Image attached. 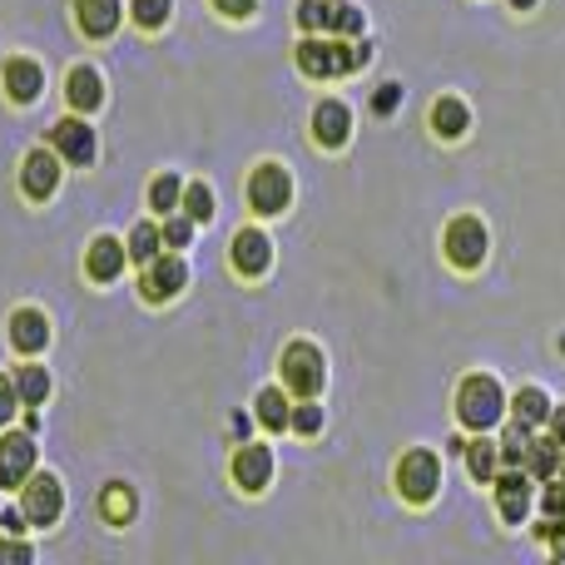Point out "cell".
Listing matches in <instances>:
<instances>
[{
  "label": "cell",
  "instance_id": "6da1fadb",
  "mask_svg": "<svg viewBox=\"0 0 565 565\" xmlns=\"http://www.w3.org/2000/svg\"><path fill=\"white\" fill-rule=\"evenodd\" d=\"M372 60V45H362V40H342V35H332V40H322V35H302V45H298V70L308 79H338V75H358L362 65Z\"/></svg>",
  "mask_w": 565,
  "mask_h": 565
},
{
  "label": "cell",
  "instance_id": "7a4b0ae2",
  "mask_svg": "<svg viewBox=\"0 0 565 565\" xmlns=\"http://www.w3.org/2000/svg\"><path fill=\"white\" fill-rule=\"evenodd\" d=\"M457 417L467 431H491L507 417V392H501V382L487 377V372H471L457 387Z\"/></svg>",
  "mask_w": 565,
  "mask_h": 565
},
{
  "label": "cell",
  "instance_id": "3957f363",
  "mask_svg": "<svg viewBox=\"0 0 565 565\" xmlns=\"http://www.w3.org/2000/svg\"><path fill=\"white\" fill-rule=\"evenodd\" d=\"M278 372H282V387L292 397H318L322 382H328V362H322V348L308 338H292L278 358Z\"/></svg>",
  "mask_w": 565,
  "mask_h": 565
},
{
  "label": "cell",
  "instance_id": "277c9868",
  "mask_svg": "<svg viewBox=\"0 0 565 565\" xmlns=\"http://www.w3.org/2000/svg\"><path fill=\"white\" fill-rule=\"evenodd\" d=\"M20 511H25L30 531H50L60 516H65V481L55 471H30V481L20 487Z\"/></svg>",
  "mask_w": 565,
  "mask_h": 565
},
{
  "label": "cell",
  "instance_id": "5b68a950",
  "mask_svg": "<svg viewBox=\"0 0 565 565\" xmlns=\"http://www.w3.org/2000/svg\"><path fill=\"white\" fill-rule=\"evenodd\" d=\"M189 288V264L169 248V254L149 258L145 268H139V298L149 302V308H164V302H174L179 292Z\"/></svg>",
  "mask_w": 565,
  "mask_h": 565
},
{
  "label": "cell",
  "instance_id": "8992f818",
  "mask_svg": "<svg viewBox=\"0 0 565 565\" xmlns=\"http://www.w3.org/2000/svg\"><path fill=\"white\" fill-rule=\"evenodd\" d=\"M244 194H248V209H254L258 218H278L282 209L292 204V174L268 159V164H258L254 174H248Z\"/></svg>",
  "mask_w": 565,
  "mask_h": 565
},
{
  "label": "cell",
  "instance_id": "52a82bcc",
  "mask_svg": "<svg viewBox=\"0 0 565 565\" xmlns=\"http://www.w3.org/2000/svg\"><path fill=\"white\" fill-rule=\"evenodd\" d=\"M50 149H55L65 164H75V169H85V164H95V154H99V135H95V125H89L85 115H75L70 109L65 119H55L50 125V139H45Z\"/></svg>",
  "mask_w": 565,
  "mask_h": 565
},
{
  "label": "cell",
  "instance_id": "ba28073f",
  "mask_svg": "<svg viewBox=\"0 0 565 565\" xmlns=\"http://www.w3.org/2000/svg\"><path fill=\"white\" fill-rule=\"evenodd\" d=\"M397 491H402V501H412V507H427V501L441 491V461L422 447L407 451V457L397 461Z\"/></svg>",
  "mask_w": 565,
  "mask_h": 565
},
{
  "label": "cell",
  "instance_id": "9c48e42d",
  "mask_svg": "<svg viewBox=\"0 0 565 565\" xmlns=\"http://www.w3.org/2000/svg\"><path fill=\"white\" fill-rule=\"evenodd\" d=\"M60 179H65V159H60L50 145H35L25 159H20V189H25V199H35V204H45V199L60 194Z\"/></svg>",
  "mask_w": 565,
  "mask_h": 565
},
{
  "label": "cell",
  "instance_id": "30bf717a",
  "mask_svg": "<svg viewBox=\"0 0 565 565\" xmlns=\"http://www.w3.org/2000/svg\"><path fill=\"white\" fill-rule=\"evenodd\" d=\"M441 248H447V264L451 268L471 274V268H481V258H487V224H481V218H471V214H457L447 224Z\"/></svg>",
  "mask_w": 565,
  "mask_h": 565
},
{
  "label": "cell",
  "instance_id": "8fae6325",
  "mask_svg": "<svg viewBox=\"0 0 565 565\" xmlns=\"http://www.w3.org/2000/svg\"><path fill=\"white\" fill-rule=\"evenodd\" d=\"M40 467V447L30 431L0 427V491H15L30 481V471Z\"/></svg>",
  "mask_w": 565,
  "mask_h": 565
},
{
  "label": "cell",
  "instance_id": "7c38bea8",
  "mask_svg": "<svg viewBox=\"0 0 565 565\" xmlns=\"http://www.w3.org/2000/svg\"><path fill=\"white\" fill-rule=\"evenodd\" d=\"M228 264H234L238 278H264L274 268V244H268L264 228H238L234 244H228Z\"/></svg>",
  "mask_w": 565,
  "mask_h": 565
},
{
  "label": "cell",
  "instance_id": "4fadbf2b",
  "mask_svg": "<svg viewBox=\"0 0 565 565\" xmlns=\"http://www.w3.org/2000/svg\"><path fill=\"white\" fill-rule=\"evenodd\" d=\"M228 471H234L238 491L258 497V491H268V481H274V447H264V441H244V447L234 451V461H228Z\"/></svg>",
  "mask_w": 565,
  "mask_h": 565
},
{
  "label": "cell",
  "instance_id": "5bb4252c",
  "mask_svg": "<svg viewBox=\"0 0 565 565\" xmlns=\"http://www.w3.org/2000/svg\"><path fill=\"white\" fill-rule=\"evenodd\" d=\"M0 89H6L10 105H35V99L45 95V70H40V60L10 55L6 65H0Z\"/></svg>",
  "mask_w": 565,
  "mask_h": 565
},
{
  "label": "cell",
  "instance_id": "9a60e30c",
  "mask_svg": "<svg viewBox=\"0 0 565 565\" xmlns=\"http://www.w3.org/2000/svg\"><path fill=\"white\" fill-rule=\"evenodd\" d=\"M6 338L20 358H40L50 348V338H55V328H50V318L40 308H15L6 322Z\"/></svg>",
  "mask_w": 565,
  "mask_h": 565
},
{
  "label": "cell",
  "instance_id": "2e32d148",
  "mask_svg": "<svg viewBox=\"0 0 565 565\" xmlns=\"http://www.w3.org/2000/svg\"><path fill=\"white\" fill-rule=\"evenodd\" d=\"M70 10H75V30L85 40H109L129 15L125 0H70Z\"/></svg>",
  "mask_w": 565,
  "mask_h": 565
},
{
  "label": "cell",
  "instance_id": "e0dca14e",
  "mask_svg": "<svg viewBox=\"0 0 565 565\" xmlns=\"http://www.w3.org/2000/svg\"><path fill=\"white\" fill-rule=\"evenodd\" d=\"M125 264H129L125 238H115V234L89 238V248H85V278L89 282H115L119 274H125Z\"/></svg>",
  "mask_w": 565,
  "mask_h": 565
},
{
  "label": "cell",
  "instance_id": "ac0fdd59",
  "mask_svg": "<svg viewBox=\"0 0 565 565\" xmlns=\"http://www.w3.org/2000/svg\"><path fill=\"white\" fill-rule=\"evenodd\" d=\"M65 105L75 109V115H95V109L105 105V75H99L95 65H75L65 75Z\"/></svg>",
  "mask_w": 565,
  "mask_h": 565
},
{
  "label": "cell",
  "instance_id": "d6986e66",
  "mask_svg": "<svg viewBox=\"0 0 565 565\" xmlns=\"http://www.w3.org/2000/svg\"><path fill=\"white\" fill-rule=\"evenodd\" d=\"M312 139H318L322 149H342L352 139V109L342 105V99H322V105L312 109Z\"/></svg>",
  "mask_w": 565,
  "mask_h": 565
},
{
  "label": "cell",
  "instance_id": "ffe728a7",
  "mask_svg": "<svg viewBox=\"0 0 565 565\" xmlns=\"http://www.w3.org/2000/svg\"><path fill=\"white\" fill-rule=\"evenodd\" d=\"M531 487H536V477H531V471H507V477H497V511H501V521H507V526L526 521Z\"/></svg>",
  "mask_w": 565,
  "mask_h": 565
},
{
  "label": "cell",
  "instance_id": "44dd1931",
  "mask_svg": "<svg viewBox=\"0 0 565 565\" xmlns=\"http://www.w3.org/2000/svg\"><path fill=\"white\" fill-rule=\"evenodd\" d=\"M10 382H15V392H20V407H45L50 392H55V377H50V367H40L35 358L20 362V367H10Z\"/></svg>",
  "mask_w": 565,
  "mask_h": 565
},
{
  "label": "cell",
  "instance_id": "7402d4cb",
  "mask_svg": "<svg viewBox=\"0 0 565 565\" xmlns=\"http://www.w3.org/2000/svg\"><path fill=\"white\" fill-rule=\"evenodd\" d=\"M254 417L264 422L268 431H288V422H292V392L288 387H264L254 397Z\"/></svg>",
  "mask_w": 565,
  "mask_h": 565
},
{
  "label": "cell",
  "instance_id": "603a6c76",
  "mask_svg": "<svg viewBox=\"0 0 565 565\" xmlns=\"http://www.w3.org/2000/svg\"><path fill=\"white\" fill-rule=\"evenodd\" d=\"M125 248H129V264H139V268H145L149 258L164 254V234H159V218H139V224L125 234Z\"/></svg>",
  "mask_w": 565,
  "mask_h": 565
},
{
  "label": "cell",
  "instance_id": "cb8c5ba5",
  "mask_svg": "<svg viewBox=\"0 0 565 565\" xmlns=\"http://www.w3.org/2000/svg\"><path fill=\"white\" fill-rule=\"evenodd\" d=\"M431 129H437V139H461L471 129V109L461 105L457 95L437 99V105H431Z\"/></svg>",
  "mask_w": 565,
  "mask_h": 565
},
{
  "label": "cell",
  "instance_id": "d4e9b609",
  "mask_svg": "<svg viewBox=\"0 0 565 565\" xmlns=\"http://www.w3.org/2000/svg\"><path fill=\"white\" fill-rule=\"evenodd\" d=\"M135 511H139L135 487H125V481H109L105 497H99V516H105L109 526H129V521H135Z\"/></svg>",
  "mask_w": 565,
  "mask_h": 565
},
{
  "label": "cell",
  "instance_id": "484cf974",
  "mask_svg": "<svg viewBox=\"0 0 565 565\" xmlns=\"http://www.w3.org/2000/svg\"><path fill=\"white\" fill-rule=\"evenodd\" d=\"M561 457H565V447H561V441L546 431V437H536V441H531L526 471H531V477H536V481H551V477H561Z\"/></svg>",
  "mask_w": 565,
  "mask_h": 565
},
{
  "label": "cell",
  "instance_id": "4316f807",
  "mask_svg": "<svg viewBox=\"0 0 565 565\" xmlns=\"http://www.w3.org/2000/svg\"><path fill=\"white\" fill-rule=\"evenodd\" d=\"M179 199H184V179H179V174H154V179H149V214H154V218L174 214Z\"/></svg>",
  "mask_w": 565,
  "mask_h": 565
},
{
  "label": "cell",
  "instance_id": "83f0119b",
  "mask_svg": "<svg viewBox=\"0 0 565 565\" xmlns=\"http://www.w3.org/2000/svg\"><path fill=\"white\" fill-rule=\"evenodd\" d=\"M531 441H536V427H526V422H511L507 437L497 441V447H501V461H507V467H526Z\"/></svg>",
  "mask_w": 565,
  "mask_h": 565
},
{
  "label": "cell",
  "instance_id": "f1b7e54d",
  "mask_svg": "<svg viewBox=\"0 0 565 565\" xmlns=\"http://www.w3.org/2000/svg\"><path fill=\"white\" fill-rule=\"evenodd\" d=\"M511 412H516V422H526V427H546L551 417V397L541 387H521L516 402H511Z\"/></svg>",
  "mask_w": 565,
  "mask_h": 565
},
{
  "label": "cell",
  "instance_id": "f546056e",
  "mask_svg": "<svg viewBox=\"0 0 565 565\" xmlns=\"http://www.w3.org/2000/svg\"><path fill=\"white\" fill-rule=\"evenodd\" d=\"M467 451V471L477 481H497V467H501V447L497 441H471V447H461Z\"/></svg>",
  "mask_w": 565,
  "mask_h": 565
},
{
  "label": "cell",
  "instance_id": "4dcf8cb0",
  "mask_svg": "<svg viewBox=\"0 0 565 565\" xmlns=\"http://www.w3.org/2000/svg\"><path fill=\"white\" fill-rule=\"evenodd\" d=\"M125 10L139 30H164L169 15H174V0H129Z\"/></svg>",
  "mask_w": 565,
  "mask_h": 565
},
{
  "label": "cell",
  "instance_id": "1f68e13d",
  "mask_svg": "<svg viewBox=\"0 0 565 565\" xmlns=\"http://www.w3.org/2000/svg\"><path fill=\"white\" fill-rule=\"evenodd\" d=\"M179 209H184V214L194 218V224H209V218L218 214V204H214V189H209V184H199V179H194V184H184V199H179Z\"/></svg>",
  "mask_w": 565,
  "mask_h": 565
},
{
  "label": "cell",
  "instance_id": "d6a6232c",
  "mask_svg": "<svg viewBox=\"0 0 565 565\" xmlns=\"http://www.w3.org/2000/svg\"><path fill=\"white\" fill-rule=\"evenodd\" d=\"M194 228H199V224L184 214V209H174V214L159 218V234H164V248H174V254H179V248L194 244Z\"/></svg>",
  "mask_w": 565,
  "mask_h": 565
},
{
  "label": "cell",
  "instance_id": "836d02e7",
  "mask_svg": "<svg viewBox=\"0 0 565 565\" xmlns=\"http://www.w3.org/2000/svg\"><path fill=\"white\" fill-rule=\"evenodd\" d=\"M288 431H298V437H318V431H322V407H318V397H298V402H292Z\"/></svg>",
  "mask_w": 565,
  "mask_h": 565
},
{
  "label": "cell",
  "instance_id": "e575fe53",
  "mask_svg": "<svg viewBox=\"0 0 565 565\" xmlns=\"http://www.w3.org/2000/svg\"><path fill=\"white\" fill-rule=\"evenodd\" d=\"M328 35H362V10L352 0H332L328 10Z\"/></svg>",
  "mask_w": 565,
  "mask_h": 565
},
{
  "label": "cell",
  "instance_id": "d590c367",
  "mask_svg": "<svg viewBox=\"0 0 565 565\" xmlns=\"http://www.w3.org/2000/svg\"><path fill=\"white\" fill-rule=\"evenodd\" d=\"M328 10H332V0H302L298 6L302 35H322V30H328Z\"/></svg>",
  "mask_w": 565,
  "mask_h": 565
},
{
  "label": "cell",
  "instance_id": "8d00e7d4",
  "mask_svg": "<svg viewBox=\"0 0 565 565\" xmlns=\"http://www.w3.org/2000/svg\"><path fill=\"white\" fill-rule=\"evenodd\" d=\"M30 561H35V551L25 546V536H10L6 531L0 536V565H30Z\"/></svg>",
  "mask_w": 565,
  "mask_h": 565
},
{
  "label": "cell",
  "instance_id": "74e56055",
  "mask_svg": "<svg viewBox=\"0 0 565 565\" xmlns=\"http://www.w3.org/2000/svg\"><path fill=\"white\" fill-rule=\"evenodd\" d=\"M541 516L565 521V481H556V477L546 481V497H541Z\"/></svg>",
  "mask_w": 565,
  "mask_h": 565
},
{
  "label": "cell",
  "instance_id": "f35d334b",
  "mask_svg": "<svg viewBox=\"0 0 565 565\" xmlns=\"http://www.w3.org/2000/svg\"><path fill=\"white\" fill-rule=\"evenodd\" d=\"M15 412H20V392H15V382H10V372H0V427H10Z\"/></svg>",
  "mask_w": 565,
  "mask_h": 565
},
{
  "label": "cell",
  "instance_id": "ab89813d",
  "mask_svg": "<svg viewBox=\"0 0 565 565\" xmlns=\"http://www.w3.org/2000/svg\"><path fill=\"white\" fill-rule=\"evenodd\" d=\"M214 10H218L224 20H248V15L258 10V0H214Z\"/></svg>",
  "mask_w": 565,
  "mask_h": 565
},
{
  "label": "cell",
  "instance_id": "60d3db41",
  "mask_svg": "<svg viewBox=\"0 0 565 565\" xmlns=\"http://www.w3.org/2000/svg\"><path fill=\"white\" fill-rule=\"evenodd\" d=\"M541 541H551V551L565 561V521H551V516H541Z\"/></svg>",
  "mask_w": 565,
  "mask_h": 565
},
{
  "label": "cell",
  "instance_id": "b9f144b4",
  "mask_svg": "<svg viewBox=\"0 0 565 565\" xmlns=\"http://www.w3.org/2000/svg\"><path fill=\"white\" fill-rule=\"evenodd\" d=\"M0 531H10V536H25V531H30L25 511H20V507H6V511H0Z\"/></svg>",
  "mask_w": 565,
  "mask_h": 565
},
{
  "label": "cell",
  "instance_id": "7bdbcfd3",
  "mask_svg": "<svg viewBox=\"0 0 565 565\" xmlns=\"http://www.w3.org/2000/svg\"><path fill=\"white\" fill-rule=\"evenodd\" d=\"M397 105H402V89L397 85H382L377 95H372V109H377V115H392Z\"/></svg>",
  "mask_w": 565,
  "mask_h": 565
},
{
  "label": "cell",
  "instance_id": "ee69618b",
  "mask_svg": "<svg viewBox=\"0 0 565 565\" xmlns=\"http://www.w3.org/2000/svg\"><path fill=\"white\" fill-rule=\"evenodd\" d=\"M546 431H551V437H556L561 447H565V407H551V417H546Z\"/></svg>",
  "mask_w": 565,
  "mask_h": 565
},
{
  "label": "cell",
  "instance_id": "f6af8a7d",
  "mask_svg": "<svg viewBox=\"0 0 565 565\" xmlns=\"http://www.w3.org/2000/svg\"><path fill=\"white\" fill-rule=\"evenodd\" d=\"M511 6H516V10H531V6H536V0H511Z\"/></svg>",
  "mask_w": 565,
  "mask_h": 565
},
{
  "label": "cell",
  "instance_id": "bcb514c9",
  "mask_svg": "<svg viewBox=\"0 0 565 565\" xmlns=\"http://www.w3.org/2000/svg\"><path fill=\"white\" fill-rule=\"evenodd\" d=\"M561 481H565V457H561Z\"/></svg>",
  "mask_w": 565,
  "mask_h": 565
}]
</instances>
